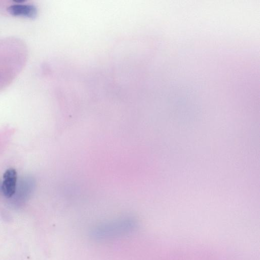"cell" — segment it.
Returning a JSON list of instances; mask_svg holds the SVG:
<instances>
[{"mask_svg":"<svg viewBox=\"0 0 260 260\" xmlns=\"http://www.w3.org/2000/svg\"><path fill=\"white\" fill-rule=\"evenodd\" d=\"M8 12L12 16L34 18L37 14V9L32 5L17 4L8 8Z\"/></svg>","mask_w":260,"mask_h":260,"instance_id":"cell-3","label":"cell"},{"mask_svg":"<svg viewBox=\"0 0 260 260\" xmlns=\"http://www.w3.org/2000/svg\"><path fill=\"white\" fill-rule=\"evenodd\" d=\"M1 191H2V184H1V183L0 182V192Z\"/></svg>","mask_w":260,"mask_h":260,"instance_id":"cell-5","label":"cell"},{"mask_svg":"<svg viewBox=\"0 0 260 260\" xmlns=\"http://www.w3.org/2000/svg\"><path fill=\"white\" fill-rule=\"evenodd\" d=\"M139 223L134 218L124 217L99 224L91 229V239L103 241L121 238L134 233Z\"/></svg>","mask_w":260,"mask_h":260,"instance_id":"cell-1","label":"cell"},{"mask_svg":"<svg viewBox=\"0 0 260 260\" xmlns=\"http://www.w3.org/2000/svg\"><path fill=\"white\" fill-rule=\"evenodd\" d=\"M14 2L17 4H22L24 2H25V0H15Z\"/></svg>","mask_w":260,"mask_h":260,"instance_id":"cell-4","label":"cell"},{"mask_svg":"<svg viewBox=\"0 0 260 260\" xmlns=\"http://www.w3.org/2000/svg\"><path fill=\"white\" fill-rule=\"evenodd\" d=\"M17 178V172L14 169H9L5 172L2 184V191L6 197L10 198L15 194Z\"/></svg>","mask_w":260,"mask_h":260,"instance_id":"cell-2","label":"cell"}]
</instances>
